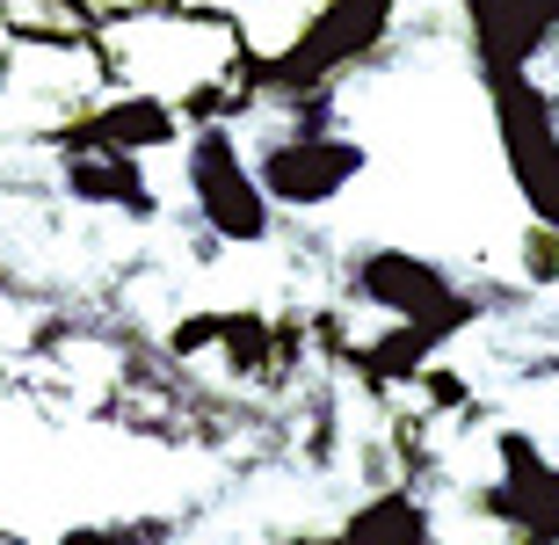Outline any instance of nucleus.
Returning a JSON list of instances; mask_svg holds the SVG:
<instances>
[{
    "instance_id": "nucleus-8",
    "label": "nucleus",
    "mask_w": 559,
    "mask_h": 545,
    "mask_svg": "<svg viewBox=\"0 0 559 545\" xmlns=\"http://www.w3.org/2000/svg\"><path fill=\"white\" fill-rule=\"evenodd\" d=\"M516 262H523V276L538 284V292H552L559 284V226H523V240H516Z\"/></svg>"
},
{
    "instance_id": "nucleus-7",
    "label": "nucleus",
    "mask_w": 559,
    "mask_h": 545,
    "mask_svg": "<svg viewBox=\"0 0 559 545\" xmlns=\"http://www.w3.org/2000/svg\"><path fill=\"white\" fill-rule=\"evenodd\" d=\"M342 545H436V509L415 487H378L349 509V524L334 531Z\"/></svg>"
},
{
    "instance_id": "nucleus-4",
    "label": "nucleus",
    "mask_w": 559,
    "mask_h": 545,
    "mask_svg": "<svg viewBox=\"0 0 559 545\" xmlns=\"http://www.w3.org/2000/svg\"><path fill=\"white\" fill-rule=\"evenodd\" d=\"M364 168H371V153L356 146V139H334L328 125H298V131H284L276 146H262L254 182H262L270 204L320 211V204H334V197H342Z\"/></svg>"
},
{
    "instance_id": "nucleus-2",
    "label": "nucleus",
    "mask_w": 559,
    "mask_h": 545,
    "mask_svg": "<svg viewBox=\"0 0 559 545\" xmlns=\"http://www.w3.org/2000/svg\"><path fill=\"white\" fill-rule=\"evenodd\" d=\"M349 298H356V306H378V313H393V320H407V328H429L436 342L457 335V328L479 313V306L436 270L429 254L393 248V240L349 254Z\"/></svg>"
},
{
    "instance_id": "nucleus-11",
    "label": "nucleus",
    "mask_w": 559,
    "mask_h": 545,
    "mask_svg": "<svg viewBox=\"0 0 559 545\" xmlns=\"http://www.w3.org/2000/svg\"><path fill=\"white\" fill-rule=\"evenodd\" d=\"M545 8H552V22H559V0H545Z\"/></svg>"
},
{
    "instance_id": "nucleus-1",
    "label": "nucleus",
    "mask_w": 559,
    "mask_h": 545,
    "mask_svg": "<svg viewBox=\"0 0 559 545\" xmlns=\"http://www.w3.org/2000/svg\"><path fill=\"white\" fill-rule=\"evenodd\" d=\"M487 103H495V139L509 161L523 211L538 226H559V109L531 73H487Z\"/></svg>"
},
{
    "instance_id": "nucleus-3",
    "label": "nucleus",
    "mask_w": 559,
    "mask_h": 545,
    "mask_svg": "<svg viewBox=\"0 0 559 545\" xmlns=\"http://www.w3.org/2000/svg\"><path fill=\"white\" fill-rule=\"evenodd\" d=\"M182 175H189V197H197V218H204L211 240L262 248L276 233V204L262 197V182H254V168H248V146H240L226 125H204L189 139Z\"/></svg>"
},
{
    "instance_id": "nucleus-9",
    "label": "nucleus",
    "mask_w": 559,
    "mask_h": 545,
    "mask_svg": "<svg viewBox=\"0 0 559 545\" xmlns=\"http://www.w3.org/2000/svg\"><path fill=\"white\" fill-rule=\"evenodd\" d=\"M160 531H109V524H66L59 545H153Z\"/></svg>"
},
{
    "instance_id": "nucleus-5",
    "label": "nucleus",
    "mask_w": 559,
    "mask_h": 545,
    "mask_svg": "<svg viewBox=\"0 0 559 545\" xmlns=\"http://www.w3.org/2000/svg\"><path fill=\"white\" fill-rule=\"evenodd\" d=\"M59 182H66L73 204H95V211H124V218H153V211H160V197H153V182H145V168H139V153H117V146L66 153Z\"/></svg>"
},
{
    "instance_id": "nucleus-10",
    "label": "nucleus",
    "mask_w": 559,
    "mask_h": 545,
    "mask_svg": "<svg viewBox=\"0 0 559 545\" xmlns=\"http://www.w3.org/2000/svg\"><path fill=\"white\" fill-rule=\"evenodd\" d=\"M290 545H342V538H290Z\"/></svg>"
},
{
    "instance_id": "nucleus-6",
    "label": "nucleus",
    "mask_w": 559,
    "mask_h": 545,
    "mask_svg": "<svg viewBox=\"0 0 559 545\" xmlns=\"http://www.w3.org/2000/svg\"><path fill=\"white\" fill-rule=\"evenodd\" d=\"M87 146H117V153H160V146H182V109L160 103V95H117V103L87 109Z\"/></svg>"
}]
</instances>
